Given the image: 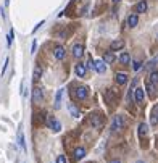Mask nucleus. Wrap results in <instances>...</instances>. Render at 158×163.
I'll return each mask as SVG.
<instances>
[{
	"label": "nucleus",
	"mask_w": 158,
	"mask_h": 163,
	"mask_svg": "<svg viewBox=\"0 0 158 163\" xmlns=\"http://www.w3.org/2000/svg\"><path fill=\"white\" fill-rule=\"evenodd\" d=\"M47 126L52 129V131H55V132H58L60 129H61L60 121H58V120H55L53 116H47Z\"/></svg>",
	"instance_id": "obj_1"
},
{
	"label": "nucleus",
	"mask_w": 158,
	"mask_h": 163,
	"mask_svg": "<svg viewBox=\"0 0 158 163\" xmlns=\"http://www.w3.org/2000/svg\"><path fill=\"white\" fill-rule=\"evenodd\" d=\"M124 128V120H123V116H115L113 118V121H111V129L113 131H120V129Z\"/></svg>",
	"instance_id": "obj_2"
},
{
	"label": "nucleus",
	"mask_w": 158,
	"mask_h": 163,
	"mask_svg": "<svg viewBox=\"0 0 158 163\" xmlns=\"http://www.w3.org/2000/svg\"><path fill=\"white\" fill-rule=\"evenodd\" d=\"M44 100V92L41 87H34L32 89V102L34 103H41Z\"/></svg>",
	"instance_id": "obj_3"
},
{
	"label": "nucleus",
	"mask_w": 158,
	"mask_h": 163,
	"mask_svg": "<svg viewBox=\"0 0 158 163\" xmlns=\"http://www.w3.org/2000/svg\"><path fill=\"white\" fill-rule=\"evenodd\" d=\"M87 91H89V89H87L86 86H79V87H76L74 95H76V97H77L79 100H84V99L87 97V94H89Z\"/></svg>",
	"instance_id": "obj_4"
},
{
	"label": "nucleus",
	"mask_w": 158,
	"mask_h": 163,
	"mask_svg": "<svg viewBox=\"0 0 158 163\" xmlns=\"http://www.w3.org/2000/svg\"><path fill=\"white\" fill-rule=\"evenodd\" d=\"M82 55H84V45L76 44V45L73 47V57H74V58H81Z\"/></svg>",
	"instance_id": "obj_5"
},
{
	"label": "nucleus",
	"mask_w": 158,
	"mask_h": 163,
	"mask_svg": "<svg viewBox=\"0 0 158 163\" xmlns=\"http://www.w3.org/2000/svg\"><path fill=\"white\" fill-rule=\"evenodd\" d=\"M134 100H135V103H142L144 102V89L142 87H137L134 91Z\"/></svg>",
	"instance_id": "obj_6"
},
{
	"label": "nucleus",
	"mask_w": 158,
	"mask_h": 163,
	"mask_svg": "<svg viewBox=\"0 0 158 163\" xmlns=\"http://www.w3.org/2000/svg\"><path fill=\"white\" fill-rule=\"evenodd\" d=\"M53 55H55V58H56V60H63V58H65V55H66V52H65V49L61 47V45H56L55 50H53Z\"/></svg>",
	"instance_id": "obj_7"
},
{
	"label": "nucleus",
	"mask_w": 158,
	"mask_h": 163,
	"mask_svg": "<svg viewBox=\"0 0 158 163\" xmlns=\"http://www.w3.org/2000/svg\"><path fill=\"white\" fill-rule=\"evenodd\" d=\"M137 23H139L137 13H132V15L127 16V26H129V27H135V26H137Z\"/></svg>",
	"instance_id": "obj_8"
},
{
	"label": "nucleus",
	"mask_w": 158,
	"mask_h": 163,
	"mask_svg": "<svg viewBox=\"0 0 158 163\" xmlns=\"http://www.w3.org/2000/svg\"><path fill=\"white\" fill-rule=\"evenodd\" d=\"M74 71H76V74L79 78H84V76H86V71H87V66L84 65V63H79V65H76Z\"/></svg>",
	"instance_id": "obj_9"
},
{
	"label": "nucleus",
	"mask_w": 158,
	"mask_h": 163,
	"mask_svg": "<svg viewBox=\"0 0 158 163\" xmlns=\"http://www.w3.org/2000/svg\"><path fill=\"white\" fill-rule=\"evenodd\" d=\"M145 89H147V94H149V97H150V99H155V95H156V92H155V84L149 81V82L145 84Z\"/></svg>",
	"instance_id": "obj_10"
},
{
	"label": "nucleus",
	"mask_w": 158,
	"mask_h": 163,
	"mask_svg": "<svg viewBox=\"0 0 158 163\" xmlns=\"http://www.w3.org/2000/svg\"><path fill=\"white\" fill-rule=\"evenodd\" d=\"M115 81H116V84H120V86H124V84L127 82V76L124 74V73H116Z\"/></svg>",
	"instance_id": "obj_11"
},
{
	"label": "nucleus",
	"mask_w": 158,
	"mask_h": 163,
	"mask_svg": "<svg viewBox=\"0 0 158 163\" xmlns=\"http://www.w3.org/2000/svg\"><path fill=\"white\" fill-rule=\"evenodd\" d=\"M95 70H97L100 74H103V73L106 71V65H105V61L103 60H97L95 61Z\"/></svg>",
	"instance_id": "obj_12"
},
{
	"label": "nucleus",
	"mask_w": 158,
	"mask_h": 163,
	"mask_svg": "<svg viewBox=\"0 0 158 163\" xmlns=\"http://www.w3.org/2000/svg\"><path fill=\"white\" fill-rule=\"evenodd\" d=\"M147 12V2L145 0H140V2L135 5V13H145Z\"/></svg>",
	"instance_id": "obj_13"
},
{
	"label": "nucleus",
	"mask_w": 158,
	"mask_h": 163,
	"mask_svg": "<svg viewBox=\"0 0 158 163\" xmlns=\"http://www.w3.org/2000/svg\"><path fill=\"white\" fill-rule=\"evenodd\" d=\"M123 47H124V41H121V39H118V41H113L111 45H110L111 50H121Z\"/></svg>",
	"instance_id": "obj_14"
},
{
	"label": "nucleus",
	"mask_w": 158,
	"mask_h": 163,
	"mask_svg": "<svg viewBox=\"0 0 158 163\" xmlns=\"http://www.w3.org/2000/svg\"><path fill=\"white\" fill-rule=\"evenodd\" d=\"M84 157H86V149L84 147H79V149L74 150V160H81Z\"/></svg>",
	"instance_id": "obj_15"
},
{
	"label": "nucleus",
	"mask_w": 158,
	"mask_h": 163,
	"mask_svg": "<svg viewBox=\"0 0 158 163\" xmlns=\"http://www.w3.org/2000/svg\"><path fill=\"white\" fill-rule=\"evenodd\" d=\"M68 110H70V113H71L73 118H79V116H81V113H79V110L76 108L74 103H70V105H68Z\"/></svg>",
	"instance_id": "obj_16"
},
{
	"label": "nucleus",
	"mask_w": 158,
	"mask_h": 163,
	"mask_svg": "<svg viewBox=\"0 0 158 163\" xmlns=\"http://www.w3.org/2000/svg\"><path fill=\"white\" fill-rule=\"evenodd\" d=\"M61 95H63V89H60L58 92H56V97H55V103H53V107H55V110H58L60 108V102H61Z\"/></svg>",
	"instance_id": "obj_17"
},
{
	"label": "nucleus",
	"mask_w": 158,
	"mask_h": 163,
	"mask_svg": "<svg viewBox=\"0 0 158 163\" xmlns=\"http://www.w3.org/2000/svg\"><path fill=\"white\" fill-rule=\"evenodd\" d=\"M120 61H121L123 65H129V63H131V55H129L127 52L121 53V57H120Z\"/></svg>",
	"instance_id": "obj_18"
},
{
	"label": "nucleus",
	"mask_w": 158,
	"mask_h": 163,
	"mask_svg": "<svg viewBox=\"0 0 158 163\" xmlns=\"http://www.w3.org/2000/svg\"><path fill=\"white\" fill-rule=\"evenodd\" d=\"M41 76H42V70L39 68V66H36V68H34V74H32V81L37 82L39 79H41Z\"/></svg>",
	"instance_id": "obj_19"
},
{
	"label": "nucleus",
	"mask_w": 158,
	"mask_h": 163,
	"mask_svg": "<svg viewBox=\"0 0 158 163\" xmlns=\"http://www.w3.org/2000/svg\"><path fill=\"white\" fill-rule=\"evenodd\" d=\"M18 145L21 149H24L26 150V144H24V136H23V131H21V128H20V131H18Z\"/></svg>",
	"instance_id": "obj_20"
},
{
	"label": "nucleus",
	"mask_w": 158,
	"mask_h": 163,
	"mask_svg": "<svg viewBox=\"0 0 158 163\" xmlns=\"http://www.w3.org/2000/svg\"><path fill=\"white\" fill-rule=\"evenodd\" d=\"M147 131H149V126H147L145 123H140L139 125V136H145Z\"/></svg>",
	"instance_id": "obj_21"
},
{
	"label": "nucleus",
	"mask_w": 158,
	"mask_h": 163,
	"mask_svg": "<svg viewBox=\"0 0 158 163\" xmlns=\"http://www.w3.org/2000/svg\"><path fill=\"white\" fill-rule=\"evenodd\" d=\"M150 82H153V84H158V71H152L150 73Z\"/></svg>",
	"instance_id": "obj_22"
},
{
	"label": "nucleus",
	"mask_w": 158,
	"mask_h": 163,
	"mask_svg": "<svg viewBox=\"0 0 158 163\" xmlns=\"http://www.w3.org/2000/svg\"><path fill=\"white\" fill-rule=\"evenodd\" d=\"M113 60H115V55H113V53H105L103 55V61H105V63H111Z\"/></svg>",
	"instance_id": "obj_23"
},
{
	"label": "nucleus",
	"mask_w": 158,
	"mask_h": 163,
	"mask_svg": "<svg viewBox=\"0 0 158 163\" xmlns=\"http://www.w3.org/2000/svg\"><path fill=\"white\" fill-rule=\"evenodd\" d=\"M13 34H15V31H13V29H10V32H8V39H7V45H8V47L11 45V42H13Z\"/></svg>",
	"instance_id": "obj_24"
},
{
	"label": "nucleus",
	"mask_w": 158,
	"mask_h": 163,
	"mask_svg": "<svg viewBox=\"0 0 158 163\" xmlns=\"http://www.w3.org/2000/svg\"><path fill=\"white\" fill-rule=\"evenodd\" d=\"M132 68H134V71H139L140 68H142V61H134V66H132Z\"/></svg>",
	"instance_id": "obj_25"
},
{
	"label": "nucleus",
	"mask_w": 158,
	"mask_h": 163,
	"mask_svg": "<svg viewBox=\"0 0 158 163\" xmlns=\"http://www.w3.org/2000/svg\"><path fill=\"white\" fill-rule=\"evenodd\" d=\"M56 163H66V157L65 155H58L56 157Z\"/></svg>",
	"instance_id": "obj_26"
},
{
	"label": "nucleus",
	"mask_w": 158,
	"mask_h": 163,
	"mask_svg": "<svg viewBox=\"0 0 158 163\" xmlns=\"http://www.w3.org/2000/svg\"><path fill=\"white\" fill-rule=\"evenodd\" d=\"M87 66H89V68H92V70H95V61H94L92 58H89V61H87Z\"/></svg>",
	"instance_id": "obj_27"
},
{
	"label": "nucleus",
	"mask_w": 158,
	"mask_h": 163,
	"mask_svg": "<svg viewBox=\"0 0 158 163\" xmlns=\"http://www.w3.org/2000/svg\"><path fill=\"white\" fill-rule=\"evenodd\" d=\"M36 47H37V41H36V39H34V41H32V47H31V53H34V52H36Z\"/></svg>",
	"instance_id": "obj_28"
},
{
	"label": "nucleus",
	"mask_w": 158,
	"mask_h": 163,
	"mask_svg": "<svg viewBox=\"0 0 158 163\" xmlns=\"http://www.w3.org/2000/svg\"><path fill=\"white\" fill-rule=\"evenodd\" d=\"M152 125H153V126L158 125V116H156V115H155V116H152Z\"/></svg>",
	"instance_id": "obj_29"
},
{
	"label": "nucleus",
	"mask_w": 158,
	"mask_h": 163,
	"mask_svg": "<svg viewBox=\"0 0 158 163\" xmlns=\"http://www.w3.org/2000/svg\"><path fill=\"white\" fill-rule=\"evenodd\" d=\"M42 24H44V21H41V23H39V24H37L36 27H34V32H36V31L39 29V27H41V26H42Z\"/></svg>",
	"instance_id": "obj_30"
},
{
	"label": "nucleus",
	"mask_w": 158,
	"mask_h": 163,
	"mask_svg": "<svg viewBox=\"0 0 158 163\" xmlns=\"http://www.w3.org/2000/svg\"><path fill=\"white\" fill-rule=\"evenodd\" d=\"M110 163H121V161H120V160H111Z\"/></svg>",
	"instance_id": "obj_31"
},
{
	"label": "nucleus",
	"mask_w": 158,
	"mask_h": 163,
	"mask_svg": "<svg viewBox=\"0 0 158 163\" xmlns=\"http://www.w3.org/2000/svg\"><path fill=\"white\" fill-rule=\"evenodd\" d=\"M118 2H120V0H113V3H118Z\"/></svg>",
	"instance_id": "obj_32"
}]
</instances>
